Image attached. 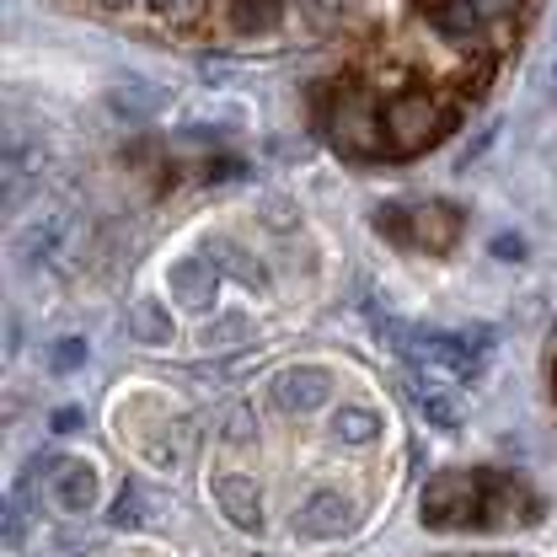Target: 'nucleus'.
<instances>
[{
    "label": "nucleus",
    "mask_w": 557,
    "mask_h": 557,
    "mask_svg": "<svg viewBox=\"0 0 557 557\" xmlns=\"http://www.w3.org/2000/svg\"><path fill=\"white\" fill-rule=\"evenodd\" d=\"M450 129V108L440 102V97H429V91H397L386 108H381V135L392 150H403V156H418V150H429V145H440Z\"/></svg>",
    "instance_id": "nucleus-1"
},
{
    "label": "nucleus",
    "mask_w": 557,
    "mask_h": 557,
    "mask_svg": "<svg viewBox=\"0 0 557 557\" xmlns=\"http://www.w3.org/2000/svg\"><path fill=\"white\" fill-rule=\"evenodd\" d=\"M483 515H487V472H445L423 493V525L461 531V525H483Z\"/></svg>",
    "instance_id": "nucleus-2"
},
{
    "label": "nucleus",
    "mask_w": 557,
    "mask_h": 557,
    "mask_svg": "<svg viewBox=\"0 0 557 557\" xmlns=\"http://www.w3.org/2000/svg\"><path fill=\"white\" fill-rule=\"evenodd\" d=\"M327 139L344 156H375L386 135H381V108L370 113V97L359 86H338L333 108H327Z\"/></svg>",
    "instance_id": "nucleus-3"
},
{
    "label": "nucleus",
    "mask_w": 557,
    "mask_h": 557,
    "mask_svg": "<svg viewBox=\"0 0 557 557\" xmlns=\"http://www.w3.org/2000/svg\"><path fill=\"white\" fill-rule=\"evenodd\" d=\"M322 397H327V375L322 370H284L274 381V403L278 408H289V413H306V408H322Z\"/></svg>",
    "instance_id": "nucleus-4"
},
{
    "label": "nucleus",
    "mask_w": 557,
    "mask_h": 557,
    "mask_svg": "<svg viewBox=\"0 0 557 557\" xmlns=\"http://www.w3.org/2000/svg\"><path fill=\"white\" fill-rule=\"evenodd\" d=\"M408 231H413L418 247H450L456 242V231H461V214L450 205H418L413 214H408Z\"/></svg>",
    "instance_id": "nucleus-5"
},
{
    "label": "nucleus",
    "mask_w": 557,
    "mask_h": 557,
    "mask_svg": "<svg viewBox=\"0 0 557 557\" xmlns=\"http://www.w3.org/2000/svg\"><path fill=\"white\" fill-rule=\"evenodd\" d=\"M284 16V0H231V27L236 33H269Z\"/></svg>",
    "instance_id": "nucleus-6"
},
{
    "label": "nucleus",
    "mask_w": 557,
    "mask_h": 557,
    "mask_svg": "<svg viewBox=\"0 0 557 557\" xmlns=\"http://www.w3.org/2000/svg\"><path fill=\"white\" fill-rule=\"evenodd\" d=\"M220 504H225V515H231L242 531H258L263 515H258V493H252V483H231V478H225V483H220Z\"/></svg>",
    "instance_id": "nucleus-7"
},
{
    "label": "nucleus",
    "mask_w": 557,
    "mask_h": 557,
    "mask_svg": "<svg viewBox=\"0 0 557 557\" xmlns=\"http://www.w3.org/2000/svg\"><path fill=\"white\" fill-rule=\"evenodd\" d=\"M54 487H60V504H70V509H81V504H91V472H86L81 461H70L65 472L54 478Z\"/></svg>",
    "instance_id": "nucleus-8"
},
{
    "label": "nucleus",
    "mask_w": 557,
    "mask_h": 557,
    "mask_svg": "<svg viewBox=\"0 0 557 557\" xmlns=\"http://www.w3.org/2000/svg\"><path fill=\"white\" fill-rule=\"evenodd\" d=\"M300 16L311 27H338V22L354 16V0H300Z\"/></svg>",
    "instance_id": "nucleus-9"
},
{
    "label": "nucleus",
    "mask_w": 557,
    "mask_h": 557,
    "mask_svg": "<svg viewBox=\"0 0 557 557\" xmlns=\"http://www.w3.org/2000/svg\"><path fill=\"white\" fill-rule=\"evenodd\" d=\"M520 5H525V0H472V11H478V22H483V27L515 22V16H520Z\"/></svg>",
    "instance_id": "nucleus-10"
}]
</instances>
